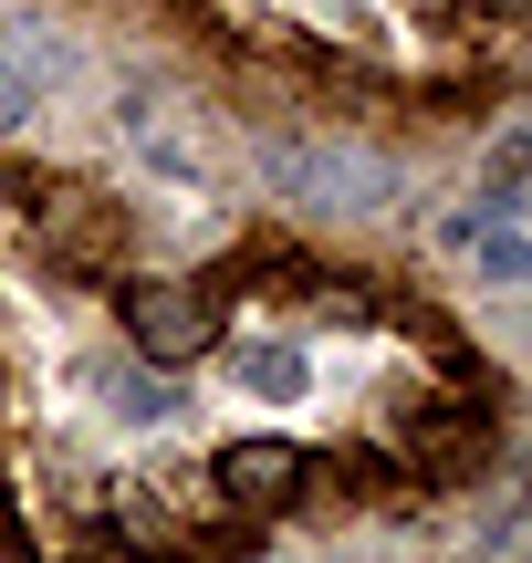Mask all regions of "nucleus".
Instances as JSON below:
<instances>
[{
  "label": "nucleus",
  "mask_w": 532,
  "mask_h": 563,
  "mask_svg": "<svg viewBox=\"0 0 532 563\" xmlns=\"http://www.w3.org/2000/svg\"><path fill=\"white\" fill-rule=\"evenodd\" d=\"M262 167L303 209H376L387 199V157H366V146H271Z\"/></svg>",
  "instance_id": "nucleus-1"
},
{
  "label": "nucleus",
  "mask_w": 532,
  "mask_h": 563,
  "mask_svg": "<svg viewBox=\"0 0 532 563\" xmlns=\"http://www.w3.org/2000/svg\"><path fill=\"white\" fill-rule=\"evenodd\" d=\"M125 334L146 344V365H199L209 334H220V302L199 282H136L125 292Z\"/></svg>",
  "instance_id": "nucleus-2"
},
{
  "label": "nucleus",
  "mask_w": 532,
  "mask_h": 563,
  "mask_svg": "<svg viewBox=\"0 0 532 563\" xmlns=\"http://www.w3.org/2000/svg\"><path fill=\"white\" fill-rule=\"evenodd\" d=\"M303 490V449L292 439H230L220 449V501L230 511H282Z\"/></svg>",
  "instance_id": "nucleus-3"
},
{
  "label": "nucleus",
  "mask_w": 532,
  "mask_h": 563,
  "mask_svg": "<svg viewBox=\"0 0 532 563\" xmlns=\"http://www.w3.org/2000/svg\"><path fill=\"white\" fill-rule=\"evenodd\" d=\"M397 449H408V470H429V481H470L480 470V418H439L429 407V418H408Z\"/></svg>",
  "instance_id": "nucleus-4"
},
{
  "label": "nucleus",
  "mask_w": 532,
  "mask_h": 563,
  "mask_svg": "<svg viewBox=\"0 0 532 563\" xmlns=\"http://www.w3.org/2000/svg\"><path fill=\"white\" fill-rule=\"evenodd\" d=\"M42 241L74 251V262H104V251H115V220H104V209H84V199H53V209H42Z\"/></svg>",
  "instance_id": "nucleus-5"
},
{
  "label": "nucleus",
  "mask_w": 532,
  "mask_h": 563,
  "mask_svg": "<svg viewBox=\"0 0 532 563\" xmlns=\"http://www.w3.org/2000/svg\"><path fill=\"white\" fill-rule=\"evenodd\" d=\"M470 251H480V282H491V292H512V282L532 272V241H522V230H512V220H491V230H480V241H470Z\"/></svg>",
  "instance_id": "nucleus-6"
},
{
  "label": "nucleus",
  "mask_w": 532,
  "mask_h": 563,
  "mask_svg": "<svg viewBox=\"0 0 532 563\" xmlns=\"http://www.w3.org/2000/svg\"><path fill=\"white\" fill-rule=\"evenodd\" d=\"M241 386H262V397H303V355H292V344H262V355L241 365Z\"/></svg>",
  "instance_id": "nucleus-7"
},
{
  "label": "nucleus",
  "mask_w": 532,
  "mask_h": 563,
  "mask_svg": "<svg viewBox=\"0 0 532 563\" xmlns=\"http://www.w3.org/2000/svg\"><path fill=\"white\" fill-rule=\"evenodd\" d=\"M32 115H42V95L11 74V63H0V136H11V125H32Z\"/></svg>",
  "instance_id": "nucleus-8"
},
{
  "label": "nucleus",
  "mask_w": 532,
  "mask_h": 563,
  "mask_svg": "<svg viewBox=\"0 0 532 563\" xmlns=\"http://www.w3.org/2000/svg\"><path fill=\"white\" fill-rule=\"evenodd\" d=\"M115 407H125V418H157L167 386H157V376H125V386H115Z\"/></svg>",
  "instance_id": "nucleus-9"
}]
</instances>
